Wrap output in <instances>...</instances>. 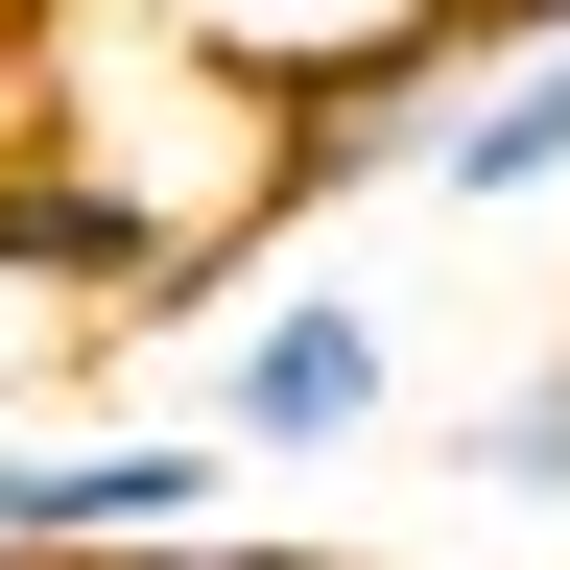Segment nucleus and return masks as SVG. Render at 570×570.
I'll use <instances>...</instances> for the list:
<instances>
[{
  "label": "nucleus",
  "mask_w": 570,
  "mask_h": 570,
  "mask_svg": "<svg viewBox=\"0 0 570 570\" xmlns=\"http://www.w3.org/2000/svg\"><path fill=\"white\" fill-rule=\"evenodd\" d=\"M214 428H96V452H24L0 428V570H119V547H214Z\"/></svg>",
  "instance_id": "f257e3e1"
},
{
  "label": "nucleus",
  "mask_w": 570,
  "mask_h": 570,
  "mask_svg": "<svg viewBox=\"0 0 570 570\" xmlns=\"http://www.w3.org/2000/svg\"><path fill=\"white\" fill-rule=\"evenodd\" d=\"M167 24L238 96H452V71H499L475 0H167Z\"/></svg>",
  "instance_id": "f03ea898"
},
{
  "label": "nucleus",
  "mask_w": 570,
  "mask_h": 570,
  "mask_svg": "<svg viewBox=\"0 0 570 570\" xmlns=\"http://www.w3.org/2000/svg\"><path fill=\"white\" fill-rule=\"evenodd\" d=\"M404 404V356L356 285H262L238 333H214V452H356V428Z\"/></svg>",
  "instance_id": "7ed1b4c3"
},
{
  "label": "nucleus",
  "mask_w": 570,
  "mask_h": 570,
  "mask_svg": "<svg viewBox=\"0 0 570 570\" xmlns=\"http://www.w3.org/2000/svg\"><path fill=\"white\" fill-rule=\"evenodd\" d=\"M404 190H452V214H547V190H570V24L499 48V71H452L428 142H404Z\"/></svg>",
  "instance_id": "20e7f679"
},
{
  "label": "nucleus",
  "mask_w": 570,
  "mask_h": 570,
  "mask_svg": "<svg viewBox=\"0 0 570 570\" xmlns=\"http://www.w3.org/2000/svg\"><path fill=\"white\" fill-rule=\"evenodd\" d=\"M452 475H499V499H547V523H570V333L499 356V381L452 404Z\"/></svg>",
  "instance_id": "39448f33"
},
{
  "label": "nucleus",
  "mask_w": 570,
  "mask_h": 570,
  "mask_svg": "<svg viewBox=\"0 0 570 570\" xmlns=\"http://www.w3.org/2000/svg\"><path fill=\"white\" fill-rule=\"evenodd\" d=\"M119 570H333V547H119Z\"/></svg>",
  "instance_id": "423d86ee"
}]
</instances>
